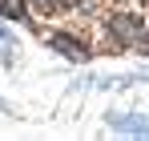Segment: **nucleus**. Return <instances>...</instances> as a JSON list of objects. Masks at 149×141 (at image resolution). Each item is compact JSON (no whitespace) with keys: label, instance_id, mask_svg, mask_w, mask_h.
Here are the masks:
<instances>
[{"label":"nucleus","instance_id":"nucleus-1","mask_svg":"<svg viewBox=\"0 0 149 141\" xmlns=\"http://www.w3.org/2000/svg\"><path fill=\"white\" fill-rule=\"evenodd\" d=\"M109 129H117V133H129V137H149V117L141 113H109Z\"/></svg>","mask_w":149,"mask_h":141},{"label":"nucleus","instance_id":"nucleus-2","mask_svg":"<svg viewBox=\"0 0 149 141\" xmlns=\"http://www.w3.org/2000/svg\"><path fill=\"white\" fill-rule=\"evenodd\" d=\"M49 45L61 52V57H69V61H81V57H89V48H85V40H77L73 32H52Z\"/></svg>","mask_w":149,"mask_h":141},{"label":"nucleus","instance_id":"nucleus-3","mask_svg":"<svg viewBox=\"0 0 149 141\" xmlns=\"http://www.w3.org/2000/svg\"><path fill=\"white\" fill-rule=\"evenodd\" d=\"M109 28H113V36H121V40H129V45L145 36V24L137 20V16H113V24H109Z\"/></svg>","mask_w":149,"mask_h":141},{"label":"nucleus","instance_id":"nucleus-4","mask_svg":"<svg viewBox=\"0 0 149 141\" xmlns=\"http://www.w3.org/2000/svg\"><path fill=\"white\" fill-rule=\"evenodd\" d=\"M0 20H28L24 0H0Z\"/></svg>","mask_w":149,"mask_h":141},{"label":"nucleus","instance_id":"nucleus-5","mask_svg":"<svg viewBox=\"0 0 149 141\" xmlns=\"http://www.w3.org/2000/svg\"><path fill=\"white\" fill-rule=\"evenodd\" d=\"M8 45H12V36H8V28L0 24V48H8Z\"/></svg>","mask_w":149,"mask_h":141},{"label":"nucleus","instance_id":"nucleus-6","mask_svg":"<svg viewBox=\"0 0 149 141\" xmlns=\"http://www.w3.org/2000/svg\"><path fill=\"white\" fill-rule=\"evenodd\" d=\"M36 4H40V8H52V4H61V0H36Z\"/></svg>","mask_w":149,"mask_h":141}]
</instances>
